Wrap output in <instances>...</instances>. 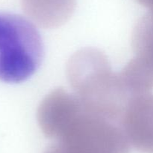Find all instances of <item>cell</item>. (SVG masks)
<instances>
[{"mask_svg": "<svg viewBox=\"0 0 153 153\" xmlns=\"http://www.w3.org/2000/svg\"><path fill=\"white\" fill-rule=\"evenodd\" d=\"M53 139L56 141L43 153L130 152V143L121 126L91 112L83 104L58 129Z\"/></svg>", "mask_w": 153, "mask_h": 153, "instance_id": "7a4b0ae2", "label": "cell"}, {"mask_svg": "<svg viewBox=\"0 0 153 153\" xmlns=\"http://www.w3.org/2000/svg\"><path fill=\"white\" fill-rule=\"evenodd\" d=\"M135 57L153 74V10H149L137 22L132 32Z\"/></svg>", "mask_w": 153, "mask_h": 153, "instance_id": "8992f818", "label": "cell"}, {"mask_svg": "<svg viewBox=\"0 0 153 153\" xmlns=\"http://www.w3.org/2000/svg\"><path fill=\"white\" fill-rule=\"evenodd\" d=\"M22 8L32 22L43 28H56L72 16L75 0H22Z\"/></svg>", "mask_w": 153, "mask_h": 153, "instance_id": "5b68a950", "label": "cell"}, {"mask_svg": "<svg viewBox=\"0 0 153 153\" xmlns=\"http://www.w3.org/2000/svg\"><path fill=\"white\" fill-rule=\"evenodd\" d=\"M44 47L31 20L0 12V80L19 83L31 77L41 64Z\"/></svg>", "mask_w": 153, "mask_h": 153, "instance_id": "3957f363", "label": "cell"}, {"mask_svg": "<svg viewBox=\"0 0 153 153\" xmlns=\"http://www.w3.org/2000/svg\"><path fill=\"white\" fill-rule=\"evenodd\" d=\"M137 1L143 6L149 8V10H153V0H137Z\"/></svg>", "mask_w": 153, "mask_h": 153, "instance_id": "ba28073f", "label": "cell"}, {"mask_svg": "<svg viewBox=\"0 0 153 153\" xmlns=\"http://www.w3.org/2000/svg\"><path fill=\"white\" fill-rule=\"evenodd\" d=\"M130 145L142 153H153V94L133 95L120 120Z\"/></svg>", "mask_w": 153, "mask_h": 153, "instance_id": "277c9868", "label": "cell"}, {"mask_svg": "<svg viewBox=\"0 0 153 153\" xmlns=\"http://www.w3.org/2000/svg\"><path fill=\"white\" fill-rule=\"evenodd\" d=\"M120 74L126 87L132 95L151 92L153 89V74L136 57Z\"/></svg>", "mask_w": 153, "mask_h": 153, "instance_id": "52a82bcc", "label": "cell"}, {"mask_svg": "<svg viewBox=\"0 0 153 153\" xmlns=\"http://www.w3.org/2000/svg\"><path fill=\"white\" fill-rule=\"evenodd\" d=\"M67 75L74 94L87 110L119 123L132 94L104 52L85 48L72 56Z\"/></svg>", "mask_w": 153, "mask_h": 153, "instance_id": "6da1fadb", "label": "cell"}]
</instances>
